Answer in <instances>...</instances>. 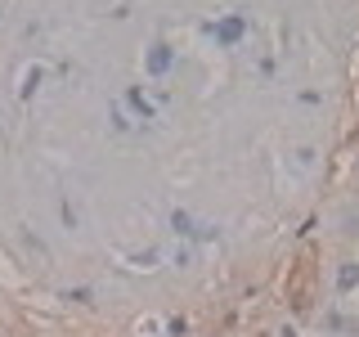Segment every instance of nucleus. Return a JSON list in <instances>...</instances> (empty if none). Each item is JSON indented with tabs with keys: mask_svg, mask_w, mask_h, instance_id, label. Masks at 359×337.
Listing matches in <instances>:
<instances>
[{
	"mask_svg": "<svg viewBox=\"0 0 359 337\" xmlns=\"http://www.w3.org/2000/svg\"><path fill=\"white\" fill-rule=\"evenodd\" d=\"M355 279H359V270L346 265V270H341V288H355Z\"/></svg>",
	"mask_w": 359,
	"mask_h": 337,
	"instance_id": "1",
	"label": "nucleus"
}]
</instances>
